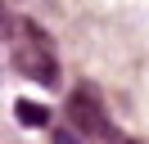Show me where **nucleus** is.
Instances as JSON below:
<instances>
[{
    "label": "nucleus",
    "mask_w": 149,
    "mask_h": 144,
    "mask_svg": "<svg viewBox=\"0 0 149 144\" xmlns=\"http://www.w3.org/2000/svg\"><path fill=\"white\" fill-rule=\"evenodd\" d=\"M54 144H77V140H72L68 131H54Z\"/></svg>",
    "instance_id": "nucleus-4"
},
{
    "label": "nucleus",
    "mask_w": 149,
    "mask_h": 144,
    "mask_svg": "<svg viewBox=\"0 0 149 144\" xmlns=\"http://www.w3.org/2000/svg\"><path fill=\"white\" fill-rule=\"evenodd\" d=\"M68 117H72V126L86 131L91 140H113V122H109V113H104L100 95H95L91 86H77L72 95H68Z\"/></svg>",
    "instance_id": "nucleus-2"
},
{
    "label": "nucleus",
    "mask_w": 149,
    "mask_h": 144,
    "mask_svg": "<svg viewBox=\"0 0 149 144\" xmlns=\"http://www.w3.org/2000/svg\"><path fill=\"white\" fill-rule=\"evenodd\" d=\"M18 117H23V126H45V122H50V113H45L41 104H32V99L18 104Z\"/></svg>",
    "instance_id": "nucleus-3"
},
{
    "label": "nucleus",
    "mask_w": 149,
    "mask_h": 144,
    "mask_svg": "<svg viewBox=\"0 0 149 144\" xmlns=\"http://www.w3.org/2000/svg\"><path fill=\"white\" fill-rule=\"evenodd\" d=\"M18 41H14V68L23 77H32L36 86H54L59 81V59H54V41L41 32L36 23H14Z\"/></svg>",
    "instance_id": "nucleus-1"
}]
</instances>
